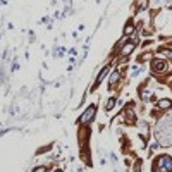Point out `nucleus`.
I'll return each mask as SVG.
<instances>
[{
  "label": "nucleus",
  "mask_w": 172,
  "mask_h": 172,
  "mask_svg": "<svg viewBox=\"0 0 172 172\" xmlns=\"http://www.w3.org/2000/svg\"><path fill=\"white\" fill-rule=\"evenodd\" d=\"M155 172H172V157L160 155L155 160Z\"/></svg>",
  "instance_id": "1"
},
{
  "label": "nucleus",
  "mask_w": 172,
  "mask_h": 172,
  "mask_svg": "<svg viewBox=\"0 0 172 172\" xmlns=\"http://www.w3.org/2000/svg\"><path fill=\"white\" fill-rule=\"evenodd\" d=\"M169 65L165 60H162V58H153L151 60V72H155V74H164V72H167Z\"/></svg>",
  "instance_id": "2"
},
{
  "label": "nucleus",
  "mask_w": 172,
  "mask_h": 172,
  "mask_svg": "<svg viewBox=\"0 0 172 172\" xmlns=\"http://www.w3.org/2000/svg\"><path fill=\"white\" fill-rule=\"evenodd\" d=\"M95 114H96V105L93 103V105H89V107H88V110H86V112L83 114L81 117H79V122H81V124H88L89 120H91L93 117H95Z\"/></svg>",
  "instance_id": "3"
},
{
  "label": "nucleus",
  "mask_w": 172,
  "mask_h": 172,
  "mask_svg": "<svg viewBox=\"0 0 172 172\" xmlns=\"http://www.w3.org/2000/svg\"><path fill=\"white\" fill-rule=\"evenodd\" d=\"M134 45H136V43H134V41H129V43H126V45H124V47H122V50H120V53H122L124 57H127V55H129L131 52L134 50Z\"/></svg>",
  "instance_id": "4"
},
{
  "label": "nucleus",
  "mask_w": 172,
  "mask_h": 172,
  "mask_svg": "<svg viewBox=\"0 0 172 172\" xmlns=\"http://www.w3.org/2000/svg\"><path fill=\"white\" fill-rule=\"evenodd\" d=\"M158 109H160V110H169V109H170V107H172V100H169V98H162L160 100V102H158Z\"/></svg>",
  "instance_id": "5"
},
{
  "label": "nucleus",
  "mask_w": 172,
  "mask_h": 172,
  "mask_svg": "<svg viewBox=\"0 0 172 172\" xmlns=\"http://www.w3.org/2000/svg\"><path fill=\"white\" fill-rule=\"evenodd\" d=\"M119 78H120V72L119 71H115L112 76H110V86H114L117 81H119Z\"/></svg>",
  "instance_id": "6"
},
{
  "label": "nucleus",
  "mask_w": 172,
  "mask_h": 172,
  "mask_svg": "<svg viewBox=\"0 0 172 172\" xmlns=\"http://www.w3.org/2000/svg\"><path fill=\"white\" fill-rule=\"evenodd\" d=\"M115 102H117L115 98H109V100H107V103H105V110H112L114 105H115Z\"/></svg>",
  "instance_id": "7"
},
{
  "label": "nucleus",
  "mask_w": 172,
  "mask_h": 172,
  "mask_svg": "<svg viewBox=\"0 0 172 172\" xmlns=\"http://www.w3.org/2000/svg\"><path fill=\"white\" fill-rule=\"evenodd\" d=\"M107 71H109V65H107V67L105 69H103V71L102 72H100V76H98V79H96V84H98V83H102L103 81V78H105V74H107ZM95 84V86H96Z\"/></svg>",
  "instance_id": "8"
},
{
  "label": "nucleus",
  "mask_w": 172,
  "mask_h": 172,
  "mask_svg": "<svg viewBox=\"0 0 172 172\" xmlns=\"http://www.w3.org/2000/svg\"><path fill=\"white\" fill-rule=\"evenodd\" d=\"M160 53L164 55V57H167V58H172V50L170 48H164V50H160Z\"/></svg>",
  "instance_id": "9"
},
{
  "label": "nucleus",
  "mask_w": 172,
  "mask_h": 172,
  "mask_svg": "<svg viewBox=\"0 0 172 172\" xmlns=\"http://www.w3.org/2000/svg\"><path fill=\"white\" fill-rule=\"evenodd\" d=\"M133 31H134V26H133V24H127V26L124 28V34H131Z\"/></svg>",
  "instance_id": "10"
},
{
  "label": "nucleus",
  "mask_w": 172,
  "mask_h": 172,
  "mask_svg": "<svg viewBox=\"0 0 172 172\" xmlns=\"http://www.w3.org/2000/svg\"><path fill=\"white\" fill-rule=\"evenodd\" d=\"M133 172H141V162H136V165H134Z\"/></svg>",
  "instance_id": "11"
},
{
  "label": "nucleus",
  "mask_w": 172,
  "mask_h": 172,
  "mask_svg": "<svg viewBox=\"0 0 172 172\" xmlns=\"http://www.w3.org/2000/svg\"><path fill=\"white\" fill-rule=\"evenodd\" d=\"M33 172H47V167H43V165H40V167H36Z\"/></svg>",
  "instance_id": "12"
},
{
  "label": "nucleus",
  "mask_w": 172,
  "mask_h": 172,
  "mask_svg": "<svg viewBox=\"0 0 172 172\" xmlns=\"http://www.w3.org/2000/svg\"><path fill=\"white\" fill-rule=\"evenodd\" d=\"M55 172H62V170H55Z\"/></svg>",
  "instance_id": "13"
}]
</instances>
